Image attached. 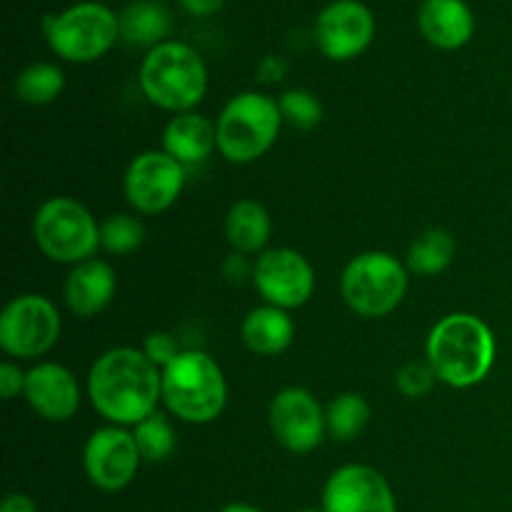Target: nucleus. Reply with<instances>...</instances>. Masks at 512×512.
I'll list each match as a JSON object with an SVG mask.
<instances>
[{"instance_id":"obj_35","label":"nucleus","mask_w":512,"mask_h":512,"mask_svg":"<svg viewBox=\"0 0 512 512\" xmlns=\"http://www.w3.org/2000/svg\"><path fill=\"white\" fill-rule=\"evenodd\" d=\"M298 512H325L323 508H303V510H298Z\"/></svg>"},{"instance_id":"obj_24","label":"nucleus","mask_w":512,"mask_h":512,"mask_svg":"<svg viewBox=\"0 0 512 512\" xmlns=\"http://www.w3.org/2000/svg\"><path fill=\"white\" fill-rule=\"evenodd\" d=\"M370 423V405L360 393H340L325 408V428L328 438L338 443H350L358 438Z\"/></svg>"},{"instance_id":"obj_18","label":"nucleus","mask_w":512,"mask_h":512,"mask_svg":"<svg viewBox=\"0 0 512 512\" xmlns=\"http://www.w3.org/2000/svg\"><path fill=\"white\" fill-rule=\"evenodd\" d=\"M418 28L435 48L458 50L473 38L475 15L465 0H423L418 10Z\"/></svg>"},{"instance_id":"obj_16","label":"nucleus","mask_w":512,"mask_h":512,"mask_svg":"<svg viewBox=\"0 0 512 512\" xmlns=\"http://www.w3.org/2000/svg\"><path fill=\"white\" fill-rule=\"evenodd\" d=\"M23 398L38 418L48 423H68L80 408L78 378L65 365L45 360L28 370Z\"/></svg>"},{"instance_id":"obj_9","label":"nucleus","mask_w":512,"mask_h":512,"mask_svg":"<svg viewBox=\"0 0 512 512\" xmlns=\"http://www.w3.org/2000/svg\"><path fill=\"white\" fill-rule=\"evenodd\" d=\"M63 330L53 300L38 293H25L10 300L0 315V348L10 358H43L55 348Z\"/></svg>"},{"instance_id":"obj_8","label":"nucleus","mask_w":512,"mask_h":512,"mask_svg":"<svg viewBox=\"0 0 512 512\" xmlns=\"http://www.w3.org/2000/svg\"><path fill=\"white\" fill-rule=\"evenodd\" d=\"M43 33L50 50L68 63H93L120 38V18L103 3H78L45 15Z\"/></svg>"},{"instance_id":"obj_17","label":"nucleus","mask_w":512,"mask_h":512,"mask_svg":"<svg viewBox=\"0 0 512 512\" xmlns=\"http://www.w3.org/2000/svg\"><path fill=\"white\" fill-rule=\"evenodd\" d=\"M115 290H118V275L113 265L100 258H90L70 268L63 283V300L73 315L93 318L113 303Z\"/></svg>"},{"instance_id":"obj_13","label":"nucleus","mask_w":512,"mask_h":512,"mask_svg":"<svg viewBox=\"0 0 512 512\" xmlns=\"http://www.w3.org/2000/svg\"><path fill=\"white\" fill-rule=\"evenodd\" d=\"M253 285L268 305L295 310L313 298L315 270L298 250L270 248L253 265Z\"/></svg>"},{"instance_id":"obj_5","label":"nucleus","mask_w":512,"mask_h":512,"mask_svg":"<svg viewBox=\"0 0 512 512\" xmlns=\"http://www.w3.org/2000/svg\"><path fill=\"white\" fill-rule=\"evenodd\" d=\"M283 113L278 100L255 90L233 95L215 120L218 153L228 163L248 165L263 158L278 140Z\"/></svg>"},{"instance_id":"obj_10","label":"nucleus","mask_w":512,"mask_h":512,"mask_svg":"<svg viewBox=\"0 0 512 512\" xmlns=\"http://www.w3.org/2000/svg\"><path fill=\"white\" fill-rule=\"evenodd\" d=\"M183 188L185 168L165 150L135 155L123 178L125 198L140 215H160L173 208Z\"/></svg>"},{"instance_id":"obj_30","label":"nucleus","mask_w":512,"mask_h":512,"mask_svg":"<svg viewBox=\"0 0 512 512\" xmlns=\"http://www.w3.org/2000/svg\"><path fill=\"white\" fill-rule=\"evenodd\" d=\"M143 353L148 355L150 363H155L160 370H163V368H168V365L173 363V360L178 358L180 353H183V348H180L178 338H175L173 333H165V330H155V333L145 335Z\"/></svg>"},{"instance_id":"obj_22","label":"nucleus","mask_w":512,"mask_h":512,"mask_svg":"<svg viewBox=\"0 0 512 512\" xmlns=\"http://www.w3.org/2000/svg\"><path fill=\"white\" fill-rule=\"evenodd\" d=\"M170 33V13L158 0H135L120 15V38L130 45H155L165 43Z\"/></svg>"},{"instance_id":"obj_1","label":"nucleus","mask_w":512,"mask_h":512,"mask_svg":"<svg viewBox=\"0 0 512 512\" xmlns=\"http://www.w3.org/2000/svg\"><path fill=\"white\" fill-rule=\"evenodd\" d=\"M88 398L110 425L133 428L163 403V370L143 348H110L90 365Z\"/></svg>"},{"instance_id":"obj_29","label":"nucleus","mask_w":512,"mask_h":512,"mask_svg":"<svg viewBox=\"0 0 512 512\" xmlns=\"http://www.w3.org/2000/svg\"><path fill=\"white\" fill-rule=\"evenodd\" d=\"M435 383H438V375H435L428 358L410 360L395 375V385H398V390L405 398H423V395H428L433 390Z\"/></svg>"},{"instance_id":"obj_33","label":"nucleus","mask_w":512,"mask_h":512,"mask_svg":"<svg viewBox=\"0 0 512 512\" xmlns=\"http://www.w3.org/2000/svg\"><path fill=\"white\" fill-rule=\"evenodd\" d=\"M0 512H40L33 498L25 493H10L0 505Z\"/></svg>"},{"instance_id":"obj_14","label":"nucleus","mask_w":512,"mask_h":512,"mask_svg":"<svg viewBox=\"0 0 512 512\" xmlns=\"http://www.w3.org/2000/svg\"><path fill=\"white\" fill-rule=\"evenodd\" d=\"M320 508L325 512H398V500L380 470L350 463L328 475Z\"/></svg>"},{"instance_id":"obj_3","label":"nucleus","mask_w":512,"mask_h":512,"mask_svg":"<svg viewBox=\"0 0 512 512\" xmlns=\"http://www.w3.org/2000/svg\"><path fill=\"white\" fill-rule=\"evenodd\" d=\"M140 90L168 113H190L208 90V68L195 48L180 40H165L145 53L140 63Z\"/></svg>"},{"instance_id":"obj_28","label":"nucleus","mask_w":512,"mask_h":512,"mask_svg":"<svg viewBox=\"0 0 512 512\" xmlns=\"http://www.w3.org/2000/svg\"><path fill=\"white\" fill-rule=\"evenodd\" d=\"M280 113H283V123L293 125L295 130H313L318 128L323 120V103L315 93L303 88L285 90L278 98Z\"/></svg>"},{"instance_id":"obj_21","label":"nucleus","mask_w":512,"mask_h":512,"mask_svg":"<svg viewBox=\"0 0 512 512\" xmlns=\"http://www.w3.org/2000/svg\"><path fill=\"white\" fill-rule=\"evenodd\" d=\"M270 230H273V225H270L268 210L253 198L235 200L225 215V238L240 255L265 253Z\"/></svg>"},{"instance_id":"obj_25","label":"nucleus","mask_w":512,"mask_h":512,"mask_svg":"<svg viewBox=\"0 0 512 512\" xmlns=\"http://www.w3.org/2000/svg\"><path fill=\"white\" fill-rule=\"evenodd\" d=\"M65 73L55 63H30L15 78V98L25 105H48L63 93Z\"/></svg>"},{"instance_id":"obj_27","label":"nucleus","mask_w":512,"mask_h":512,"mask_svg":"<svg viewBox=\"0 0 512 512\" xmlns=\"http://www.w3.org/2000/svg\"><path fill=\"white\" fill-rule=\"evenodd\" d=\"M145 228L135 215L113 213L100 223V248L110 255H130L143 245Z\"/></svg>"},{"instance_id":"obj_31","label":"nucleus","mask_w":512,"mask_h":512,"mask_svg":"<svg viewBox=\"0 0 512 512\" xmlns=\"http://www.w3.org/2000/svg\"><path fill=\"white\" fill-rule=\"evenodd\" d=\"M25 378L28 373L20 370V365L15 363H3L0 365V395L5 400H13L18 395L25 393Z\"/></svg>"},{"instance_id":"obj_32","label":"nucleus","mask_w":512,"mask_h":512,"mask_svg":"<svg viewBox=\"0 0 512 512\" xmlns=\"http://www.w3.org/2000/svg\"><path fill=\"white\" fill-rule=\"evenodd\" d=\"M180 5L185 8V13L195 15V18H208L223 8L225 0H180Z\"/></svg>"},{"instance_id":"obj_19","label":"nucleus","mask_w":512,"mask_h":512,"mask_svg":"<svg viewBox=\"0 0 512 512\" xmlns=\"http://www.w3.org/2000/svg\"><path fill=\"white\" fill-rule=\"evenodd\" d=\"M163 150L178 160L185 170L205 163L213 150H218L215 123L200 113H178L168 120L163 130Z\"/></svg>"},{"instance_id":"obj_6","label":"nucleus","mask_w":512,"mask_h":512,"mask_svg":"<svg viewBox=\"0 0 512 512\" xmlns=\"http://www.w3.org/2000/svg\"><path fill=\"white\" fill-rule=\"evenodd\" d=\"M408 293V265L388 250H365L348 260L340 275V295L360 318H385Z\"/></svg>"},{"instance_id":"obj_15","label":"nucleus","mask_w":512,"mask_h":512,"mask_svg":"<svg viewBox=\"0 0 512 512\" xmlns=\"http://www.w3.org/2000/svg\"><path fill=\"white\" fill-rule=\"evenodd\" d=\"M315 43L330 60H353L375 35V18L360 0H333L315 18Z\"/></svg>"},{"instance_id":"obj_12","label":"nucleus","mask_w":512,"mask_h":512,"mask_svg":"<svg viewBox=\"0 0 512 512\" xmlns=\"http://www.w3.org/2000/svg\"><path fill=\"white\" fill-rule=\"evenodd\" d=\"M268 423L273 438L288 453H313L328 435L325 408L308 388H283L275 393L268 408Z\"/></svg>"},{"instance_id":"obj_2","label":"nucleus","mask_w":512,"mask_h":512,"mask_svg":"<svg viewBox=\"0 0 512 512\" xmlns=\"http://www.w3.org/2000/svg\"><path fill=\"white\" fill-rule=\"evenodd\" d=\"M498 343L483 318L473 313H450L440 318L425 340V358L440 383L450 388H475L490 375Z\"/></svg>"},{"instance_id":"obj_34","label":"nucleus","mask_w":512,"mask_h":512,"mask_svg":"<svg viewBox=\"0 0 512 512\" xmlns=\"http://www.w3.org/2000/svg\"><path fill=\"white\" fill-rule=\"evenodd\" d=\"M220 512H263V510L255 508V505H250V503H230V505H225Z\"/></svg>"},{"instance_id":"obj_4","label":"nucleus","mask_w":512,"mask_h":512,"mask_svg":"<svg viewBox=\"0 0 512 512\" xmlns=\"http://www.w3.org/2000/svg\"><path fill=\"white\" fill-rule=\"evenodd\" d=\"M225 403L228 383L223 368L203 350H183L163 368V405L183 423H213L223 415Z\"/></svg>"},{"instance_id":"obj_7","label":"nucleus","mask_w":512,"mask_h":512,"mask_svg":"<svg viewBox=\"0 0 512 512\" xmlns=\"http://www.w3.org/2000/svg\"><path fill=\"white\" fill-rule=\"evenodd\" d=\"M33 238L48 260L78 265L95 258V250L100 248V223L80 200L58 195L35 210Z\"/></svg>"},{"instance_id":"obj_26","label":"nucleus","mask_w":512,"mask_h":512,"mask_svg":"<svg viewBox=\"0 0 512 512\" xmlns=\"http://www.w3.org/2000/svg\"><path fill=\"white\" fill-rule=\"evenodd\" d=\"M133 438L138 443L140 455L148 463H160V460H168L175 453V428L170 425L168 415L155 410L153 415H148L145 420H140L138 425H133Z\"/></svg>"},{"instance_id":"obj_23","label":"nucleus","mask_w":512,"mask_h":512,"mask_svg":"<svg viewBox=\"0 0 512 512\" xmlns=\"http://www.w3.org/2000/svg\"><path fill=\"white\" fill-rule=\"evenodd\" d=\"M455 253H458V243H455L453 235L443 228H430L410 243L405 265H408L410 273L433 278V275H440L450 268Z\"/></svg>"},{"instance_id":"obj_11","label":"nucleus","mask_w":512,"mask_h":512,"mask_svg":"<svg viewBox=\"0 0 512 512\" xmlns=\"http://www.w3.org/2000/svg\"><path fill=\"white\" fill-rule=\"evenodd\" d=\"M143 455L133 438V430L123 425H103L85 440L83 468L90 483L103 493H120L138 475Z\"/></svg>"},{"instance_id":"obj_20","label":"nucleus","mask_w":512,"mask_h":512,"mask_svg":"<svg viewBox=\"0 0 512 512\" xmlns=\"http://www.w3.org/2000/svg\"><path fill=\"white\" fill-rule=\"evenodd\" d=\"M295 338V323L288 310L275 305H258L240 323V340L250 353L260 358H275L285 353Z\"/></svg>"}]
</instances>
